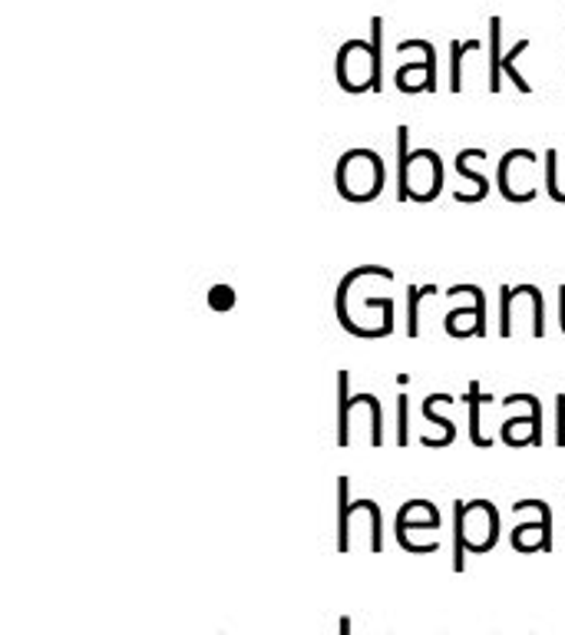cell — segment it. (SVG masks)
I'll use <instances>...</instances> for the list:
<instances>
[{
	"mask_svg": "<svg viewBox=\"0 0 565 635\" xmlns=\"http://www.w3.org/2000/svg\"><path fill=\"white\" fill-rule=\"evenodd\" d=\"M467 53H480V40H454V44H449V70H454V73H449V80H454V83H449V89H454V93H460L464 89V57Z\"/></svg>",
	"mask_w": 565,
	"mask_h": 635,
	"instance_id": "12",
	"label": "cell"
},
{
	"mask_svg": "<svg viewBox=\"0 0 565 635\" xmlns=\"http://www.w3.org/2000/svg\"><path fill=\"white\" fill-rule=\"evenodd\" d=\"M410 130H397V153H400V199L404 202H433L443 185V163L436 149H417L407 153Z\"/></svg>",
	"mask_w": 565,
	"mask_h": 635,
	"instance_id": "2",
	"label": "cell"
},
{
	"mask_svg": "<svg viewBox=\"0 0 565 635\" xmlns=\"http://www.w3.org/2000/svg\"><path fill=\"white\" fill-rule=\"evenodd\" d=\"M341 635H351V619L348 615L341 619Z\"/></svg>",
	"mask_w": 565,
	"mask_h": 635,
	"instance_id": "20",
	"label": "cell"
},
{
	"mask_svg": "<svg viewBox=\"0 0 565 635\" xmlns=\"http://www.w3.org/2000/svg\"><path fill=\"white\" fill-rule=\"evenodd\" d=\"M454 519H457V529H454V570L464 573L467 570V550L473 553H486L496 547L500 540V510L490 503V500H460L454 503Z\"/></svg>",
	"mask_w": 565,
	"mask_h": 635,
	"instance_id": "1",
	"label": "cell"
},
{
	"mask_svg": "<svg viewBox=\"0 0 565 635\" xmlns=\"http://www.w3.org/2000/svg\"><path fill=\"white\" fill-rule=\"evenodd\" d=\"M208 304H212L215 311H229V308H236V291H232L229 285H215V288L208 291Z\"/></svg>",
	"mask_w": 565,
	"mask_h": 635,
	"instance_id": "18",
	"label": "cell"
},
{
	"mask_svg": "<svg viewBox=\"0 0 565 635\" xmlns=\"http://www.w3.org/2000/svg\"><path fill=\"white\" fill-rule=\"evenodd\" d=\"M513 547L519 550V553H536V550H542V553H552V510H549V503H542L539 500V519L532 523H516L513 526Z\"/></svg>",
	"mask_w": 565,
	"mask_h": 635,
	"instance_id": "9",
	"label": "cell"
},
{
	"mask_svg": "<svg viewBox=\"0 0 565 635\" xmlns=\"http://www.w3.org/2000/svg\"><path fill=\"white\" fill-rule=\"evenodd\" d=\"M526 50H529V40H519V44H516V47L503 57V73H509V80L516 83V89H519V93H529V83H526V80L519 76V70H516V60H519Z\"/></svg>",
	"mask_w": 565,
	"mask_h": 635,
	"instance_id": "17",
	"label": "cell"
},
{
	"mask_svg": "<svg viewBox=\"0 0 565 635\" xmlns=\"http://www.w3.org/2000/svg\"><path fill=\"white\" fill-rule=\"evenodd\" d=\"M334 182L348 202H371L384 192V163L374 149H348L337 163Z\"/></svg>",
	"mask_w": 565,
	"mask_h": 635,
	"instance_id": "3",
	"label": "cell"
},
{
	"mask_svg": "<svg viewBox=\"0 0 565 635\" xmlns=\"http://www.w3.org/2000/svg\"><path fill=\"white\" fill-rule=\"evenodd\" d=\"M407 407H410V397L407 394H397V444L407 447L410 434H407Z\"/></svg>",
	"mask_w": 565,
	"mask_h": 635,
	"instance_id": "19",
	"label": "cell"
},
{
	"mask_svg": "<svg viewBox=\"0 0 565 635\" xmlns=\"http://www.w3.org/2000/svg\"><path fill=\"white\" fill-rule=\"evenodd\" d=\"M440 529V510L430 500H407L397 513V543L410 534V529Z\"/></svg>",
	"mask_w": 565,
	"mask_h": 635,
	"instance_id": "10",
	"label": "cell"
},
{
	"mask_svg": "<svg viewBox=\"0 0 565 635\" xmlns=\"http://www.w3.org/2000/svg\"><path fill=\"white\" fill-rule=\"evenodd\" d=\"M337 83L348 93H377V70H374V47L368 40H348L337 50Z\"/></svg>",
	"mask_w": 565,
	"mask_h": 635,
	"instance_id": "4",
	"label": "cell"
},
{
	"mask_svg": "<svg viewBox=\"0 0 565 635\" xmlns=\"http://www.w3.org/2000/svg\"><path fill=\"white\" fill-rule=\"evenodd\" d=\"M410 50L423 53V60L407 63L394 73L397 89H404V93H420V89L433 93L436 89V50H433V44L430 40H400L397 44V53H410Z\"/></svg>",
	"mask_w": 565,
	"mask_h": 635,
	"instance_id": "7",
	"label": "cell"
},
{
	"mask_svg": "<svg viewBox=\"0 0 565 635\" xmlns=\"http://www.w3.org/2000/svg\"><path fill=\"white\" fill-rule=\"evenodd\" d=\"M532 169H536V153L532 149H509L500 163L496 182L503 199L509 202H532L536 185H532Z\"/></svg>",
	"mask_w": 565,
	"mask_h": 635,
	"instance_id": "6",
	"label": "cell"
},
{
	"mask_svg": "<svg viewBox=\"0 0 565 635\" xmlns=\"http://www.w3.org/2000/svg\"><path fill=\"white\" fill-rule=\"evenodd\" d=\"M433 291H436V288H430V285H426V288H417V285L410 288V308H407V335H410V338L420 335V301H423L426 295H433Z\"/></svg>",
	"mask_w": 565,
	"mask_h": 635,
	"instance_id": "16",
	"label": "cell"
},
{
	"mask_svg": "<svg viewBox=\"0 0 565 635\" xmlns=\"http://www.w3.org/2000/svg\"><path fill=\"white\" fill-rule=\"evenodd\" d=\"M354 428H364L368 431V441L374 447L384 444V414H381V400L374 394L351 397L348 414L337 420V447H351L354 444Z\"/></svg>",
	"mask_w": 565,
	"mask_h": 635,
	"instance_id": "5",
	"label": "cell"
},
{
	"mask_svg": "<svg viewBox=\"0 0 565 635\" xmlns=\"http://www.w3.org/2000/svg\"><path fill=\"white\" fill-rule=\"evenodd\" d=\"M526 404H529V414L526 417H513L500 428V438L503 444L509 447H539L542 444V407H539V397L536 394H526Z\"/></svg>",
	"mask_w": 565,
	"mask_h": 635,
	"instance_id": "8",
	"label": "cell"
},
{
	"mask_svg": "<svg viewBox=\"0 0 565 635\" xmlns=\"http://www.w3.org/2000/svg\"><path fill=\"white\" fill-rule=\"evenodd\" d=\"M490 89L500 93L503 89V21L500 17H490Z\"/></svg>",
	"mask_w": 565,
	"mask_h": 635,
	"instance_id": "11",
	"label": "cell"
},
{
	"mask_svg": "<svg viewBox=\"0 0 565 635\" xmlns=\"http://www.w3.org/2000/svg\"><path fill=\"white\" fill-rule=\"evenodd\" d=\"M483 400H486V397L480 394V384L473 381V384H470V441H473L477 447H490V444H493L490 438L480 434V407H483Z\"/></svg>",
	"mask_w": 565,
	"mask_h": 635,
	"instance_id": "14",
	"label": "cell"
},
{
	"mask_svg": "<svg viewBox=\"0 0 565 635\" xmlns=\"http://www.w3.org/2000/svg\"><path fill=\"white\" fill-rule=\"evenodd\" d=\"M446 397H449V394H430V397L420 404V414H423L430 423H436V428L443 431V438H446V444H454V441H457V428H454V420H446V417H440V414H436V407H440Z\"/></svg>",
	"mask_w": 565,
	"mask_h": 635,
	"instance_id": "13",
	"label": "cell"
},
{
	"mask_svg": "<svg viewBox=\"0 0 565 635\" xmlns=\"http://www.w3.org/2000/svg\"><path fill=\"white\" fill-rule=\"evenodd\" d=\"M480 149H464L460 156H457V172L467 179V182H473L477 185V192H480V199H486V192H490V179L483 176V172H477L473 166H470V159L477 156Z\"/></svg>",
	"mask_w": 565,
	"mask_h": 635,
	"instance_id": "15",
	"label": "cell"
}]
</instances>
